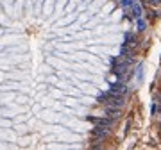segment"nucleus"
<instances>
[{
	"mask_svg": "<svg viewBox=\"0 0 161 150\" xmlns=\"http://www.w3.org/2000/svg\"><path fill=\"white\" fill-rule=\"evenodd\" d=\"M129 70V64L120 61V59H113V73L114 75H118V77H124Z\"/></svg>",
	"mask_w": 161,
	"mask_h": 150,
	"instance_id": "obj_1",
	"label": "nucleus"
},
{
	"mask_svg": "<svg viewBox=\"0 0 161 150\" xmlns=\"http://www.w3.org/2000/svg\"><path fill=\"white\" fill-rule=\"evenodd\" d=\"M113 95H120V97H124L125 93H127V86L124 84V82H114V84H111V90H109Z\"/></svg>",
	"mask_w": 161,
	"mask_h": 150,
	"instance_id": "obj_2",
	"label": "nucleus"
},
{
	"mask_svg": "<svg viewBox=\"0 0 161 150\" xmlns=\"http://www.w3.org/2000/svg\"><path fill=\"white\" fill-rule=\"evenodd\" d=\"M91 134H93V138H95V139H100V141H102V139H106V138H107L109 129H106V127H99V125H97V127L93 129V132H91Z\"/></svg>",
	"mask_w": 161,
	"mask_h": 150,
	"instance_id": "obj_3",
	"label": "nucleus"
},
{
	"mask_svg": "<svg viewBox=\"0 0 161 150\" xmlns=\"http://www.w3.org/2000/svg\"><path fill=\"white\" fill-rule=\"evenodd\" d=\"M88 120L93 122V123L99 125V127H106V129H109V127L113 125V120H111V118H93V116H89Z\"/></svg>",
	"mask_w": 161,
	"mask_h": 150,
	"instance_id": "obj_4",
	"label": "nucleus"
},
{
	"mask_svg": "<svg viewBox=\"0 0 161 150\" xmlns=\"http://www.w3.org/2000/svg\"><path fill=\"white\" fill-rule=\"evenodd\" d=\"M127 16L129 18H132V20H138V18H142V7L140 6H136V4H132L129 9H127Z\"/></svg>",
	"mask_w": 161,
	"mask_h": 150,
	"instance_id": "obj_5",
	"label": "nucleus"
},
{
	"mask_svg": "<svg viewBox=\"0 0 161 150\" xmlns=\"http://www.w3.org/2000/svg\"><path fill=\"white\" fill-rule=\"evenodd\" d=\"M106 113H107V118H111V120H118V118H120V107H114V105H107Z\"/></svg>",
	"mask_w": 161,
	"mask_h": 150,
	"instance_id": "obj_6",
	"label": "nucleus"
},
{
	"mask_svg": "<svg viewBox=\"0 0 161 150\" xmlns=\"http://www.w3.org/2000/svg\"><path fill=\"white\" fill-rule=\"evenodd\" d=\"M125 47H136V36H132V34H127L125 36Z\"/></svg>",
	"mask_w": 161,
	"mask_h": 150,
	"instance_id": "obj_7",
	"label": "nucleus"
},
{
	"mask_svg": "<svg viewBox=\"0 0 161 150\" xmlns=\"http://www.w3.org/2000/svg\"><path fill=\"white\" fill-rule=\"evenodd\" d=\"M122 55H125L127 59H132L134 57V50H127V47L122 48Z\"/></svg>",
	"mask_w": 161,
	"mask_h": 150,
	"instance_id": "obj_8",
	"label": "nucleus"
},
{
	"mask_svg": "<svg viewBox=\"0 0 161 150\" xmlns=\"http://www.w3.org/2000/svg\"><path fill=\"white\" fill-rule=\"evenodd\" d=\"M136 21H138V31H140V32H143V31L147 29V23H145V21H143L142 18H138Z\"/></svg>",
	"mask_w": 161,
	"mask_h": 150,
	"instance_id": "obj_9",
	"label": "nucleus"
},
{
	"mask_svg": "<svg viewBox=\"0 0 161 150\" xmlns=\"http://www.w3.org/2000/svg\"><path fill=\"white\" fill-rule=\"evenodd\" d=\"M132 4H134V0H122V6H124L125 9H129Z\"/></svg>",
	"mask_w": 161,
	"mask_h": 150,
	"instance_id": "obj_10",
	"label": "nucleus"
},
{
	"mask_svg": "<svg viewBox=\"0 0 161 150\" xmlns=\"http://www.w3.org/2000/svg\"><path fill=\"white\" fill-rule=\"evenodd\" d=\"M150 4H152V6H157V4H159V0H150Z\"/></svg>",
	"mask_w": 161,
	"mask_h": 150,
	"instance_id": "obj_11",
	"label": "nucleus"
}]
</instances>
